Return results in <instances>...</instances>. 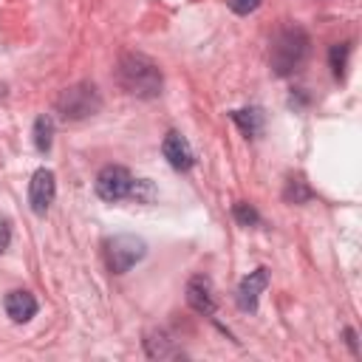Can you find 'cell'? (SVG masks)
<instances>
[{"label":"cell","instance_id":"5bb4252c","mask_svg":"<svg viewBox=\"0 0 362 362\" xmlns=\"http://www.w3.org/2000/svg\"><path fill=\"white\" fill-rule=\"evenodd\" d=\"M348 57H351V42H337V45H331L328 59H331V71H334V76H337V79H342V76H345Z\"/></svg>","mask_w":362,"mask_h":362},{"label":"cell","instance_id":"7c38bea8","mask_svg":"<svg viewBox=\"0 0 362 362\" xmlns=\"http://www.w3.org/2000/svg\"><path fill=\"white\" fill-rule=\"evenodd\" d=\"M232 119L238 122V127L246 133V136H257L263 130V113L257 107H249V110H232Z\"/></svg>","mask_w":362,"mask_h":362},{"label":"cell","instance_id":"2e32d148","mask_svg":"<svg viewBox=\"0 0 362 362\" xmlns=\"http://www.w3.org/2000/svg\"><path fill=\"white\" fill-rule=\"evenodd\" d=\"M235 218H238V223H243V226H255L260 218H257V212L249 206V204H235Z\"/></svg>","mask_w":362,"mask_h":362},{"label":"cell","instance_id":"8992f818","mask_svg":"<svg viewBox=\"0 0 362 362\" xmlns=\"http://www.w3.org/2000/svg\"><path fill=\"white\" fill-rule=\"evenodd\" d=\"M54 198H57V178L51 170L40 167L28 181V204H31L34 215H45L48 206L54 204Z\"/></svg>","mask_w":362,"mask_h":362},{"label":"cell","instance_id":"8fae6325","mask_svg":"<svg viewBox=\"0 0 362 362\" xmlns=\"http://www.w3.org/2000/svg\"><path fill=\"white\" fill-rule=\"evenodd\" d=\"M144 348H147V356H153V359H170V356H178V354H181V351L175 348V342H173L170 337H164V334L147 337V339H144Z\"/></svg>","mask_w":362,"mask_h":362},{"label":"cell","instance_id":"ba28073f","mask_svg":"<svg viewBox=\"0 0 362 362\" xmlns=\"http://www.w3.org/2000/svg\"><path fill=\"white\" fill-rule=\"evenodd\" d=\"M161 153H164V158L170 161V167L173 170H189L192 164H195V156H192V147H189V141L178 133V130H170L167 136H164V141H161Z\"/></svg>","mask_w":362,"mask_h":362},{"label":"cell","instance_id":"d6986e66","mask_svg":"<svg viewBox=\"0 0 362 362\" xmlns=\"http://www.w3.org/2000/svg\"><path fill=\"white\" fill-rule=\"evenodd\" d=\"M345 337H348V345H351V351L356 354L359 348H356V334H354V328H348V331H345Z\"/></svg>","mask_w":362,"mask_h":362},{"label":"cell","instance_id":"7a4b0ae2","mask_svg":"<svg viewBox=\"0 0 362 362\" xmlns=\"http://www.w3.org/2000/svg\"><path fill=\"white\" fill-rule=\"evenodd\" d=\"M308 48H311V40L308 34L300 28V25H288V28H280L272 40V51H269V62H272V71L277 76H288L294 74L305 57H308Z\"/></svg>","mask_w":362,"mask_h":362},{"label":"cell","instance_id":"9c48e42d","mask_svg":"<svg viewBox=\"0 0 362 362\" xmlns=\"http://www.w3.org/2000/svg\"><path fill=\"white\" fill-rule=\"evenodd\" d=\"M187 303H189L192 311H198L204 317H209L215 311V291H212L209 277H204V274L189 277V283H187Z\"/></svg>","mask_w":362,"mask_h":362},{"label":"cell","instance_id":"e0dca14e","mask_svg":"<svg viewBox=\"0 0 362 362\" xmlns=\"http://www.w3.org/2000/svg\"><path fill=\"white\" fill-rule=\"evenodd\" d=\"M263 0H226V6L235 11V14H252L255 8H260Z\"/></svg>","mask_w":362,"mask_h":362},{"label":"cell","instance_id":"277c9868","mask_svg":"<svg viewBox=\"0 0 362 362\" xmlns=\"http://www.w3.org/2000/svg\"><path fill=\"white\" fill-rule=\"evenodd\" d=\"M147 255V243L136 235H116L107 240L105 246V257H107V269L113 274H124L130 272L141 257Z\"/></svg>","mask_w":362,"mask_h":362},{"label":"cell","instance_id":"6da1fadb","mask_svg":"<svg viewBox=\"0 0 362 362\" xmlns=\"http://www.w3.org/2000/svg\"><path fill=\"white\" fill-rule=\"evenodd\" d=\"M116 76H119V85L133 96L153 99L161 93V71L144 54H122Z\"/></svg>","mask_w":362,"mask_h":362},{"label":"cell","instance_id":"5b68a950","mask_svg":"<svg viewBox=\"0 0 362 362\" xmlns=\"http://www.w3.org/2000/svg\"><path fill=\"white\" fill-rule=\"evenodd\" d=\"M96 195L102 198V201H122V198H130V189H133V175L124 170V167H119V164H107V167H102L99 170V175H96Z\"/></svg>","mask_w":362,"mask_h":362},{"label":"cell","instance_id":"52a82bcc","mask_svg":"<svg viewBox=\"0 0 362 362\" xmlns=\"http://www.w3.org/2000/svg\"><path fill=\"white\" fill-rule=\"evenodd\" d=\"M266 286H269V272H266V269L249 272V274L240 280V286H238V308L246 311V314L257 311V300H260V294L266 291Z\"/></svg>","mask_w":362,"mask_h":362},{"label":"cell","instance_id":"4fadbf2b","mask_svg":"<svg viewBox=\"0 0 362 362\" xmlns=\"http://www.w3.org/2000/svg\"><path fill=\"white\" fill-rule=\"evenodd\" d=\"M51 141H54V122H51V116H37V122H34V147L40 153H48Z\"/></svg>","mask_w":362,"mask_h":362},{"label":"cell","instance_id":"ac0fdd59","mask_svg":"<svg viewBox=\"0 0 362 362\" xmlns=\"http://www.w3.org/2000/svg\"><path fill=\"white\" fill-rule=\"evenodd\" d=\"M8 243H11V226L6 218H0V255L8 249Z\"/></svg>","mask_w":362,"mask_h":362},{"label":"cell","instance_id":"30bf717a","mask_svg":"<svg viewBox=\"0 0 362 362\" xmlns=\"http://www.w3.org/2000/svg\"><path fill=\"white\" fill-rule=\"evenodd\" d=\"M3 305H6V314H8L14 322H28V320L37 314V300H34V294H31V291H23V288L8 291Z\"/></svg>","mask_w":362,"mask_h":362},{"label":"cell","instance_id":"3957f363","mask_svg":"<svg viewBox=\"0 0 362 362\" xmlns=\"http://www.w3.org/2000/svg\"><path fill=\"white\" fill-rule=\"evenodd\" d=\"M57 107L65 119L71 122H79V119H88L93 113H99L102 107V96H99V88L93 82H76L71 88H65L57 99Z\"/></svg>","mask_w":362,"mask_h":362},{"label":"cell","instance_id":"9a60e30c","mask_svg":"<svg viewBox=\"0 0 362 362\" xmlns=\"http://www.w3.org/2000/svg\"><path fill=\"white\" fill-rule=\"evenodd\" d=\"M308 198H311V192L305 189V184H303L300 178H291V181H288V189H286V201L303 204V201H308Z\"/></svg>","mask_w":362,"mask_h":362}]
</instances>
